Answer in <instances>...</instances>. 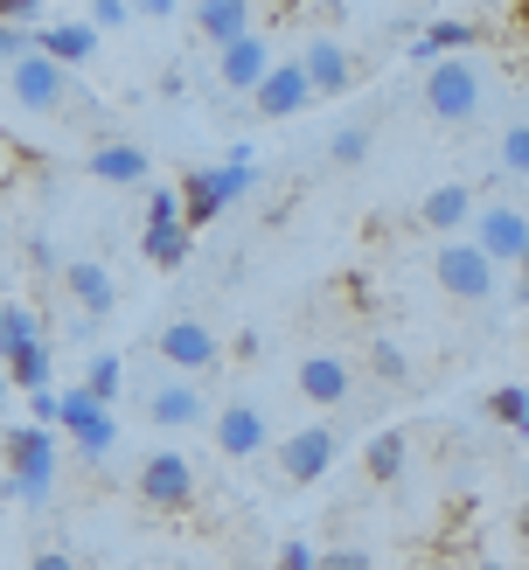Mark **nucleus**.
Segmentation results:
<instances>
[{"label": "nucleus", "instance_id": "obj_1", "mask_svg": "<svg viewBox=\"0 0 529 570\" xmlns=\"http://www.w3.org/2000/svg\"><path fill=\"white\" fill-rule=\"evenodd\" d=\"M49 488H56V432H42V424H14L8 432V501L42 508Z\"/></svg>", "mask_w": 529, "mask_h": 570}, {"label": "nucleus", "instance_id": "obj_2", "mask_svg": "<svg viewBox=\"0 0 529 570\" xmlns=\"http://www.w3.org/2000/svg\"><path fill=\"white\" fill-rule=\"evenodd\" d=\"M481 70H473V56H439V63L425 70V111L439 126H460L481 111Z\"/></svg>", "mask_w": 529, "mask_h": 570}, {"label": "nucleus", "instance_id": "obj_3", "mask_svg": "<svg viewBox=\"0 0 529 570\" xmlns=\"http://www.w3.org/2000/svg\"><path fill=\"white\" fill-rule=\"evenodd\" d=\"M432 278H439V293H453V299H467V306L494 299V265L481 258V244H473V237H445V244L432 250Z\"/></svg>", "mask_w": 529, "mask_h": 570}, {"label": "nucleus", "instance_id": "obj_4", "mask_svg": "<svg viewBox=\"0 0 529 570\" xmlns=\"http://www.w3.org/2000/svg\"><path fill=\"white\" fill-rule=\"evenodd\" d=\"M139 250H147V265H160V272H175L195 250L188 223H182V188H147V230H139Z\"/></svg>", "mask_w": 529, "mask_h": 570}, {"label": "nucleus", "instance_id": "obj_5", "mask_svg": "<svg viewBox=\"0 0 529 570\" xmlns=\"http://www.w3.org/2000/svg\"><path fill=\"white\" fill-rule=\"evenodd\" d=\"M139 501L160 508V515H175V508L195 501V460H182V452H154V460H139Z\"/></svg>", "mask_w": 529, "mask_h": 570}, {"label": "nucleus", "instance_id": "obj_6", "mask_svg": "<svg viewBox=\"0 0 529 570\" xmlns=\"http://www.w3.org/2000/svg\"><path fill=\"white\" fill-rule=\"evenodd\" d=\"M154 348H160V362L175 368V376H188V383H203L209 368H216V334H209L203 321H167Z\"/></svg>", "mask_w": 529, "mask_h": 570}, {"label": "nucleus", "instance_id": "obj_7", "mask_svg": "<svg viewBox=\"0 0 529 570\" xmlns=\"http://www.w3.org/2000/svg\"><path fill=\"white\" fill-rule=\"evenodd\" d=\"M56 424L77 439L84 460H105V452L119 445V424H111V411L98 404V396H84V390H63V417H56Z\"/></svg>", "mask_w": 529, "mask_h": 570}, {"label": "nucleus", "instance_id": "obj_8", "mask_svg": "<svg viewBox=\"0 0 529 570\" xmlns=\"http://www.w3.org/2000/svg\"><path fill=\"white\" fill-rule=\"evenodd\" d=\"M334 452H342V439H334L327 424H306V432H293L286 445H278V473H286L293 488H314V480H327Z\"/></svg>", "mask_w": 529, "mask_h": 570}, {"label": "nucleus", "instance_id": "obj_9", "mask_svg": "<svg viewBox=\"0 0 529 570\" xmlns=\"http://www.w3.org/2000/svg\"><path fill=\"white\" fill-rule=\"evenodd\" d=\"M473 244H481L488 265H509V258L522 265V258H529V223H522L509 203H488L481 216H473Z\"/></svg>", "mask_w": 529, "mask_h": 570}, {"label": "nucleus", "instance_id": "obj_10", "mask_svg": "<svg viewBox=\"0 0 529 570\" xmlns=\"http://www.w3.org/2000/svg\"><path fill=\"white\" fill-rule=\"evenodd\" d=\"M84 175L105 181V188H139V181L154 175V160H147V147H139V139H105V147L84 154Z\"/></svg>", "mask_w": 529, "mask_h": 570}, {"label": "nucleus", "instance_id": "obj_11", "mask_svg": "<svg viewBox=\"0 0 529 570\" xmlns=\"http://www.w3.org/2000/svg\"><path fill=\"white\" fill-rule=\"evenodd\" d=\"M209 432H216V452L223 460H251V452H265V411L258 404H223L216 417H209Z\"/></svg>", "mask_w": 529, "mask_h": 570}, {"label": "nucleus", "instance_id": "obj_12", "mask_svg": "<svg viewBox=\"0 0 529 570\" xmlns=\"http://www.w3.org/2000/svg\"><path fill=\"white\" fill-rule=\"evenodd\" d=\"M188 21H195V36L216 42V49H231V42H244V36H258V14H251V0H195Z\"/></svg>", "mask_w": 529, "mask_h": 570}, {"label": "nucleus", "instance_id": "obj_13", "mask_svg": "<svg viewBox=\"0 0 529 570\" xmlns=\"http://www.w3.org/2000/svg\"><path fill=\"white\" fill-rule=\"evenodd\" d=\"M300 70H306V83H314L321 98H342L349 83L362 77V70H355V56H349L342 42H334V36H314V42H306V56H300Z\"/></svg>", "mask_w": 529, "mask_h": 570}, {"label": "nucleus", "instance_id": "obj_14", "mask_svg": "<svg viewBox=\"0 0 529 570\" xmlns=\"http://www.w3.org/2000/svg\"><path fill=\"white\" fill-rule=\"evenodd\" d=\"M63 293L77 299L84 321H105V313L119 306V285H111V272H105L98 258H70V265H63Z\"/></svg>", "mask_w": 529, "mask_h": 570}, {"label": "nucleus", "instance_id": "obj_15", "mask_svg": "<svg viewBox=\"0 0 529 570\" xmlns=\"http://www.w3.org/2000/svg\"><path fill=\"white\" fill-rule=\"evenodd\" d=\"M63 83H70V70L49 63V56H36V49L14 63V98H21L28 111H56V105H63Z\"/></svg>", "mask_w": 529, "mask_h": 570}, {"label": "nucleus", "instance_id": "obj_16", "mask_svg": "<svg viewBox=\"0 0 529 570\" xmlns=\"http://www.w3.org/2000/svg\"><path fill=\"white\" fill-rule=\"evenodd\" d=\"M216 77L231 83V91H251V98H258V83L272 77V49H265V36H244V42H231V49H216Z\"/></svg>", "mask_w": 529, "mask_h": 570}, {"label": "nucleus", "instance_id": "obj_17", "mask_svg": "<svg viewBox=\"0 0 529 570\" xmlns=\"http://www.w3.org/2000/svg\"><path fill=\"white\" fill-rule=\"evenodd\" d=\"M293 383H300L306 404H349V390H355V376H349L342 355H306Z\"/></svg>", "mask_w": 529, "mask_h": 570}, {"label": "nucleus", "instance_id": "obj_18", "mask_svg": "<svg viewBox=\"0 0 529 570\" xmlns=\"http://www.w3.org/2000/svg\"><path fill=\"white\" fill-rule=\"evenodd\" d=\"M306 91H314V83H306V70L300 63H272V77L258 83V119H293V111L306 105Z\"/></svg>", "mask_w": 529, "mask_h": 570}, {"label": "nucleus", "instance_id": "obj_19", "mask_svg": "<svg viewBox=\"0 0 529 570\" xmlns=\"http://www.w3.org/2000/svg\"><path fill=\"white\" fill-rule=\"evenodd\" d=\"M36 56H49V63H91L98 56V28L91 21H56V28H36Z\"/></svg>", "mask_w": 529, "mask_h": 570}, {"label": "nucleus", "instance_id": "obj_20", "mask_svg": "<svg viewBox=\"0 0 529 570\" xmlns=\"http://www.w3.org/2000/svg\"><path fill=\"white\" fill-rule=\"evenodd\" d=\"M147 417H154V424H203V417H209V396H203V383L175 376V383H160V390L147 396Z\"/></svg>", "mask_w": 529, "mask_h": 570}, {"label": "nucleus", "instance_id": "obj_21", "mask_svg": "<svg viewBox=\"0 0 529 570\" xmlns=\"http://www.w3.org/2000/svg\"><path fill=\"white\" fill-rule=\"evenodd\" d=\"M467 216H473V188H467V181H445V188H432L425 203H418V223H425V230H439V237L460 230Z\"/></svg>", "mask_w": 529, "mask_h": 570}, {"label": "nucleus", "instance_id": "obj_22", "mask_svg": "<svg viewBox=\"0 0 529 570\" xmlns=\"http://www.w3.org/2000/svg\"><path fill=\"white\" fill-rule=\"evenodd\" d=\"M223 216V195H216V167H188L182 175V223H188V237L203 230V223Z\"/></svg>", "mask_w": 529, "mask_h": 570}, {"label": "nucleus", "instance_id": "obj_23", "mask_svg": "<svg viewBox=\"0 0 529 570\" xmlns=\"http://www.w3.org/2000/svg\"><path fill=\"white\" fill-rule=\"evenodd\" d=\"M0 368H8V383H14V390H28V396L49 390V341H42V334H36V341H21V348L0 355Z\"/></svg>", "mask_w": 529, "mask_h": 570}, {"label": "nucleus", "instance_id": "obj_24", "mask_svg": "<svg viewBox=\"0 0 529 570\" xmlns=\"http://www.w3.org/2000/svg\"><path fill=\"white\" fill-rule=\"evenodd\" d=\"M404 460H411V439H404V432H376L370 452H362V473H370L376 488H390V480L404 473Z\"/></svg>", "mask_w": 529, "mask_h": 570}, {"label": "nucleus", "instance_id": "obj_25", "mask_svg": "<svg viewBox=\"0 0 529 570\" xmlns=\"http://www.w3.org/2000/svg\"><path fill=\"white\" fill-rule=\"evenodd\" d=\"M488 417H494V424H509V432H522V439H529V390L501 383V390L488 396Z\"/></svg>", "mask_w": 529, "mask_h": 570}, {"label": "nucleus", "instance_id": "obj_26", "mask_svg": "<svg viewBox=\"0 0 529 570\" xmlns=\"http://www.w3.org/2000/svg\"><path fill=\"white\" fill-rule=\"evenodd\" d=\"M119 383H126L119 355H91V368H84V396H98V404L111 411V396H119Z\"/></svg>", "mask_w": 529, "mask_h": 570}, {"label": "nucleus", "instance_id": "obj_27", "mask_svg": "<svg viewBox=\"0 0 529 570\" xmlns=\"http://www.w3.org/2000/svg\"><path fill=\"white\" fill-rule=\"evenodd\" d=\"M370 376H376V383H404V376H411V362H404L398 341H370Z\"/></svg>", "mask_w": 529, "mask_h": 570}, {"label": "nucleus", "instance_id": "obj_28", "mask_svg": "<svg viewBox=\"0 0 529 570\" xmlns=\"http://www.w3.org/2000/svg\"><path fill=\"white\" fill-rule=\"evenodd\" d=\"M42 327H36V313H28V306H0V355H8V348H21V341H36Z\"/></svg>", "mask_w": 529, "mask_h": 570}, {"label": "nucleus", "instance_id": "obj_29", "mask_svg": "<svg viewBox=\"0 0 529 570\" xmlns=\"http://www.w3.org/2000/svg\"><path fill=\"white\" fill-rule=\"evenodd\" d=\"M327 160H342V167L370 160V126H342V132H334V147H327Z\"/></svg>", "mask_w": 529, "mask_h": 570}, {"label": "nucleus", "instance_id": "obj_30", "mask_svg": "<svg viewBox=\"0 0 529 570\" xmlns=\"http://www.w3.org/2000/svg\"><path fill=\"white\" fill-rule=\"evenodd\" d=\"M501 167H509V175H529V126L501 132Z\"/></svg>", "mask_w": 529, "mask_h": 570}, {"label": "nucleus", "instance_id": "obj_31", "mask_svg": "<svg viewBox=\"0 0 529 570\" xmlns=\"http://www.w3.org/2000/svg\"><path fill=\"white\" fill-rule=\"evenodd\" d=\"M321 570H370V550H355V543H342V550H321Z\"/></svg>", "mask_w": 529, "mask_h": 570}, {"label": "nucleus", "instance_id": "obj_32", "mask_svg": "<svg viewBox=\"0 0 529 570\" xmlns=\"http://www.w3.org/2000/svg\"><path fill=\"white\" fill-rule=\"evenodd\" d=\"M139 8H133V0H91V21L98 28H119V21H133Z\"/></svg>", "mask_w": 529, "mask_h": 570}, {"label": "nucleus", "instance_id": "obj_33", "mask_svg": "<svg viewBox=\"0 0 529 570\" xmlns=\"http://www.w3.org/2000/svg\"><path fill=\"white\" fill-rule=\"evenodd\" d=\"M28 49H36V36H28V28H0V63H21Z\"/></svg>", "mask_w": 529, "mask_h": 570}, {"label": "nucleus", "instance_id": "obj_34", "mask_svg": "<svg viewBox=\"0 0 529 570\" xmlns=\"http://www.w3.org/2000/svg\"><path fill=\"white\" fill-rule=\"evenodd\" d=\"M278 570H321V557L306 543H278Z\"/></svg>", "mask_w": 529, "mask_h": 570}, {"label": "nucleus", "instance_id": "obj_35", "mask_svg": "<svg viewBox=\"0 0 529 570\" xmlns=\"http://www.w3.org/2000/svg\"><path fill=\"white\" fill-rule=\"evenodd\" d=\"M28 570H84L70 550H42V557H28Z\"/></svg>", "mask_w": 529, "mask_h": 570}, {"label": "nucleus", "instance_id": "obj_36", "mask_svg": "<svg viewBox=\"0 0 529 570\" xmlns=\"http://www.w3.org/2000/svg\"><path fill=\"white\" fill-rule=\"evenodd\" d=\"M516 299H522V306H529V258H522V285H516Z\"/></svg>", "mask_w": 529, "mask_h": 570}, {"label": "nucleus", "instance_id": "obj_37", "mask_svg": "<svg viewBox=\"0 0 529 570\" xmlns=\"http://www.w3.org/2000/svg\"><path fill=\"white\" fill-rule=\"evenodd\" d=\"M8 390H14V383H8V368H0V404H8Z\"/></svg>", "mask_w": 529, "mask_h": 570}, {"label": "nucleus", "instance_id": "obj_38", "mask_svg": "<svg viewBox=\"0 0 529 570\" xmlns=\"http://www.w3.org/2000/svg\"><path fill=\"white\" fill-rule=\"evenodd\" d=\"M522 535H529V508H522Z\"/></svg>", "mask_w": 529, "mask_h": 570}, {"label": "nucleus", "instance_id": "obj_39", "mask_svg": "<svg viewBox=\"0 0 529 570\" xmlns=\"http://www.w3.org/2000/svg\"><path fill=\"white\" fill-rule=\"evenodd\" d=\"M488 570H509V563H488Z\"/></svg>", "mask_w": 529, "mask_h": 570}, {"label": "nucleus", "instance_id": "obj_40", "mask_svg": "<svg viewBox=\"0 0 529 570\" xmlns=\"http://www.w3.org/2000/svg\"><path fill=\"white\" fill-rule=\"evenodd\" d=\"M522 70H529V56H522Z\"/></svg>", "mask_w": 529, "mask_h": 570}]
</instances>
